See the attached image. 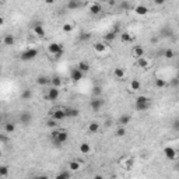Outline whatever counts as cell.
I'll list each match as a JSON object with an SVG mask.
<instances>
[{"label": "cell", "instance_id": "obj_1", "mask_svg": "<svg viewBox=\"0 0 179 179\" xmlns=\"http://www.w3.org/2000/svg\"><path fill=\"white\" fill-rule=\"evenodd\" d=\"M150 105H151V101H150V98L146 97V95H140V97H137L136 101H134V109H136L137 112H144V111H147L150 108Z\"/></svg>", "mask_w": 179, "mask_h": 179}, {"label": "cell", "instance_id": "obj_2", "mask_svg": "<svg viewBox=\"0 0 179 179\" xmlns=\"http://www.w3.org/2000/svg\"><path fill=\"white\" fill-rule=\"evenodd\" d=\"M67 140H69V133L66 130H59L58 136L52 139V143L55 144V147H62V144H64Z\"/></svg>", "mask_w": 179, "mask_h": 179}, {"label": "cell", "instance_id": "obj_3", "mask_svg": "<svg viewBox=\"0 0 179 179\" xmlns=\"http://www.w3.org/2000/svg\"><path fill=\"white\" fill-rule=\"evenodd\" d=\"M48 51H49V53H52L56 59L62 58V55H63V46H62L60 43H56V42L49 43Z\"/></svg>", "mask_w": 179, "mask_h": 179}, {"label": "cell", "instance_id": "obj_4", "mask_svg": "<svg viewBox=\"0 0 179 179\" xmlns=\"http://www.w3.org/2000/svg\"><path fill=\"white\" fill-rule=\"evenodd\" d=\"M38 56V49H35V48H31V49H27V51H24L21 53V60H24V62H30V60H32V59H35Z\"/></svg>", "mask_w": 179, "mask_h": 179}, {"label": "cell", "instance_id": "obj_5", "mask_svg": "<svg viewBox=\"0 0 179 179\" xmlns=\"http://www.w3.org/2000/svg\"><path fill=\"white\" fill-rule=\"evenodd\" d=\"M59 95H60L59 88L58 87H51L48 90V92L45 94V100H48V101H56L59 98Z\"/></svg>", "mask_w": 179, "mask_h": 179}, {"label": "cell", "instance_id": "obj_6", "mask_svg": "<svg viewBox=\"0 0 179 179\" xmlns=\"http://www.w3.org/2000/svg\"><path fill=\"white\" fill-rule=\"evenodd\" d=\"M83 76H84V73H83L79 67H74V69L70 70V79L73 80L74 83H79L83 79Z\"/></svg>", "mask_w": 179, "mask_h": 179}, {"label": "cell", "instance_id": "obj_7", "mask_svg": "<svg viewBox=\"0 0 179 179\" xmlns=\"http://www.w3.org/2000/svg\"><path fill=\"white\" fill-rule=\"evenodd\" d=\"M164 154H165V157H167V160H169V161H175L176 158H178L176 150L173 148V147H169V146L164 148Z\"/></svg>", "mask_w": 179, "mask_h": 179}, {"label": "cell", "instance_id": "obj_8", "mask_svg": "<svg viewBox=\"0 0 179 179\" xmlns=\"http://www.w3.org/2000/svg\"><path fill=\"white\" fill-rule=\"evenodd\" d=\"M52 118L53 119H56L58 122H60V120H63V119H66L67 116H66V111L64 109H62V108H58V109H53L52 111Z\"/></svg>", "mask_w": 179, "mask_h": 179}, {"label": "cell", "instance_id": "obj_9", "mask_svg": "<svg viewBox=\"0 0 179 179\" xmlns=\"http://www.w3.org/2000/svg\"><path fill=\"white\" fill-rule=\"evenodd\" d=\"M90 106L92 111H100L104 106V100L101 97H95L92 101H90Z\"/></svg>", "mask_w": 179, "mask_h": 179}, {"label": "cell", "instance_id": "obj_10", "mask_svg": "<svg viewBox=\"0 0 179 179\" xmlns=\"http://www.w3.org/2000/svg\"><path fill=\"white\" fill-rule=\"evenodd\" d=\"M20 122H21V124H24V126H28V124L32 122V115H31L28 111H24V112H21V115H20Z\"/></svg>", "mask_w": 179, "mask_h": 179}, {"label": "cell", "instance_id": "obj_11", "mask_svg": "<svg viewBox=\"0 0 179 179\" xmlns=\"http://www.w3.org/2000/svg\"><path fill=\"white\" fill-rule=\"evenodd\" d=\"M34 34H35L37 37H39V38H43V37H45V28H43L39 22H37V24L34 25Z\"/></svg>", "mask_w": 179, "mask_h": 179}, {"label": "cell", "instance_id": "obj_12", "mask_svg": "<svg viewBox=\"0 0 179 179\" xmlns=\"http://www.w3.org/2000/svg\"><path fill=\"white\" fill-rule=\"evenodd\" d=\"M133 56L134 58H143V56H144V53H146V51H144V48H143V46H140V45H136L133 48Z\"/></svg>", "mask_w": 179, "mask_h": 179}, {"label": "cell", "instance_id": "obj_13", "mask_svg": "<svg viewBox=\"0 0 179 179\" xmlns=\"http://www.w3.org/2000/svg\"><path fill=\"white\" fill-rule=\"evenodd\" d=\"M66 7H67V10H77L79 7H81V2L80 0H69Z\"/></svg>", "mask_w": 179, "mask_h": 179}, {"label": "cell", "instance_id": "obj_14", "mask_svg": "<svg viewBox=\"0 0 179 179\" xmlns=\"http://www.w3.org/2000/svg\"><path fill=\"white\" fill-rule=\"evenodd\" d=\"M134 13L137 15H147L148 14V7L143 6V4H139V6L134 7Z\"/></svg>", "mask_w": 179, "mask_h": 179}, {"label": "cell", "instance_id": "obj_15", "mask_svg": "<svg viewBox=\"0 0 179 179\" xmlns=\"http://www.w3.org/2000/svg\"><path fill=\"white\" fill-rule=\"evenodd\" d=\"M101 11H102V7H101L100 3H94L90 6V14L98 15V14H101Z\"/></svg>", "mask_w": 179, "mask_h": 179}, {"label": "cell", "instance_id": "obj_16", "mask_svg": "<svg viewBox=\"0 0 179 179\" xmlns=\"http://www.w3.org/2000/svg\"><path fill=\"white\" fill-rule=\"evenodd\" d=\"M66 116L67 118H77L80 115V111L77 108H66Z\"/></svg>", "mask_w": 179, "mask_h": 179}, {"label": "cell", "instance_id": "obj_17", "mask_svg": "<svg viewBox=\"0 0 179 179\" xmlns=\"http://www.w3.org/2000/svg\"><path fill=\"white\" fill-rule=\"evenodd\" d=\"M100 129H101V124L98 123V122H91V123L88 124V132H90L91 134L98 133V132H100Z\"/></svg>", "mask_w": 179, "mask_h": 179}, {"label": "cell", "instance_id": "obj_18", "mask_svg": "<svg viewBox=\"0 0 179 179\" xmlns=\"http://www.w3.org/2000/svg\"><path fill=\"white\" fill-rule=\"evenodd\" d=\"M79 150H80V153H81V154L87 155V154H90V153H91V146H90L88 143H81V144L79 146Z\"/></svg>", "mask_w": 179, "mask_h": 179}, {"label": "cell", "instance_id": "obj_19", "mask_svg": "<svg viewBox=\"0 0 179 179\" xmlns=\"http://www.w3.org/2000/svg\"><path fill=\"white\" fill-rule=\"evenodd\" d=\"M137 66L140 67V69H144V70H147L148 69V66H150V63H148V60H147L144 56L143 58H139L137 59Z\"/></svg>", "mask_w": 179, "mask_h": 179}, {"label": "cell", "instance_id": "obj_20", "mask_svg": "<svg viewBox=\"0 0 179 179\" xmlns=\"http://www.w3.org/2000/svg\"><path fill=\"white\" fill-rule=\"evenodd\" d=\"M130 120H132V118L129 115H122L118 120V124L119 126H126V124L130 123Z\"/></svg>", "mask_w": 179, "mask_h": 179}, {"label": "cell", "instance_id": "obj_21", "mask_svg": "<svg viewBox=\"0 0 179 179\" xmlns=\"http://www.w3.org/2000/svg\"><path fill=\"white\" fill-rule=\"evenodd\" d=\"M113 76H115L116 77V79H119V80H120V79H123V77H124V69H123V67H115V70H113Z\"/></svg>", "mask_w": 179, "mask_h": 179}, {"label": "cell", "instance_id": "obj_22", "mask_svg": "<svg viewBox=\"0 0 179 179\" xmlns=\"http://www.w3.org/2000/svg\"><path fill=\"white\" fill-rule=\"evenodd\" d=\"M49 83H51V79H49V77H46V76H39V77L37 79V84L42 85V87L48 85Z\"/></svg>", "mask_w": 179, "mask_h": 179}, {"label": "cell", "instance_id": "obj_23", "mask_svg": "<svg viewBox=\"0 0 179 179\" xmlns=\"http://www.w3.org/2000/svg\"><path fill=\"white\" fill-rule=\"evenodd\" d=\"M91 34L90 32H81V34H79V41L80 42H88V41L91 39Z\"/></svg>", "mask_w": 179, "mask_h": 179}, {"label": "cell", "instance_id": "obj_24", "mask_svg": "<svg viewBox=\"0 0 179 179\" xmlns=\"http://www.w3.org/2000/svg\"><path fill=\"white\" fill-rule=\"evenodd\" d=\"M14 130H15V124L13 123V122H9V123L4 124V132H6L7 134L14 133Z\"/></svg>", "mask_w": 179, "mask_h": 179}, {"label": "cell", "instance_id": "obj_25", "mask_svg": "<svg viewBox=\"0 0 179 179\" xmlns=\"http://www.w3.org/2000/svg\"><path fill=\"white\" fill-rule=\"evenodd\" d=\"M14 42H15V38L13 37V35H6V37L3 38V43L6 46H11V45H14Z\"/></svg>", "mask_w": 179, "mask_h": 179}, {"label": "cell", "instance_id": "obj_26", "mask_svg": "<svg viewBox=\"0 0 179 179\" xmlns=\"http://www.w3.org/2000/svg\"><path fill=\"white\" fill-rule=\"evenodd\" d=\"M77 67H79V69L81 70L83 73H87L88 70H90V63H88V62H79Z\"/></svg>", "mask_w": 179, "mask_h": 179}, {"label": "cell", "instance_id": "obj_27", "mask_svg": "<svg viewBox=\"0 0 179 179\" xmlns=\"http://www.w3.org/2000/svg\"><path fill=\"white\" fill-rule=\"evenodd\" d=\"M116 35H118V34H116L115 31H112V30H111L109 32H106L105 35H104V39H105V41H108V42H111V41H113V39H115V38H116Z\"/></svg>", "mask_w": 179, "mask_h": 179}, {"label": "cell", "instance_id": "obj_28", "mask_svg": "<svg viewBox=\"0 0 179 179\" xmlns=\"http://www.w3.org/2000/svg\"><path fill=\"white\" fill-rule=\"evenodd\" d=\"M94 49L98 52V53H104L105 49H106V45H105V43H102V42H95L94 43Z\"/></svg>", "mask_w": 179, "mask_h": 179}, {"label": "cell", "instance_id": "obj_29", "mask_svg": "<svg viewBox=\"0 0 179 179\" xmlns=\"http://www.w3.org/2000/svg\"><path fill=\"white\" fill-rule=\"evenodd\" d=\"M81 168V164H80L79 161H70L69 162V169L70 171H79Z\"/></svg>", "mask_w": 179, "mask_h": 179}, {"label": "cell", "instance_id": "obj_30", "mask_svg": "<svg viewBox=\"0 0 179 179\" xmlns=\"http://www.w3.org/2000/svg\"><path fill=\"white\" fill-rule=\"evenodd\" d=\"M31 97H32V91L31 90H22V92H21V100L22 101H28V100H31Z\"/></svg>", "mask_w": 179, "mask_h": 179}, {"label": "cell", "instance_id": "obj_31", "mask_svg": "<svg viewBox=\"0 0 179 179\" xmlns=\"http://www.w3.org/2000/svg\"><path fill=\"white\" fill-rule=\"evenodd\" d=\"M51 84L53 85V87L60 88L62 87V79H60V77H58V76L52 77V79H51Z\"/></svg>", "mask_w": 179, "mask_h": 179}, {"label": "cell", "instance_id": "obj_32", "mask_svg": "<svg viewBox=\"0 0 179 179\" xmlns=\"http://www.w3.org/2000/svg\"><path fill=\"white\" fill-rule=\"evenodd\" d=\"M120 39L122 42H132L133 38H132V35L129 32H120Z\"/></svg>", "mask_w": 179, "mask_h": 179}, {"label": "cell", "instance_id": "obj_33", "mask_svg": "<svg viewBox=\"0 0 179 179\" xmlns=\"http://www.w3.org/2000/svg\"><path fill=\"white\" fill-rule=\"evenodd\" d=\"M69 178H71V173L69 171H63L59 175H56V179H69Z\"/></svg>", "mask_w": 179, "mask_h": 179}, {"label": "cell", "instance_id": "obj_34", "mask_svg": "<svg viewBox=\"0 0 179 179\" xmlns=\"http://www.w3.org/2000/svg\"><path fill=\"white\" fill-rule=\"evenodd\" d=\"M155 87H157V88L167 87V81H165L164 79H155Z\"/></svg>", "mask_w": 179, "mask_h": 179}, {"label": "cell", "instance_id": "obj_35", "mask_svg": "<svg viewBox=\"0 0 179 179\" xmlns=\"http://www.w3.org/2000/svg\"><path fill=\"white\" fill-rule=\"evenodd\" d=\"M140 87H141V84H140L139 80H132V83H130V88L133 90V91H137V90H140Z\"/></svg>", "mask_w": 179, "mask_h": 179}, {"label": "cell", "instance_id": "obj_36", "mask_svg": "<svg viewBox=\"0 0 179 179\" xmlns=\"http://www.w3.org/2000/svg\"><path fill=\"white\" fill-rule=\"evenodd\" d=\"M161 35H162V37H165V38H171L173 35V32H172V30H171V28H164V30L161 31Z\"/></svg>", "mask_w": 179, "mask_h": 179}, {"label": "cell", "instance_id": "obj_37", "mask_svg": "<svg viewBox=\"0 0 179 179\" xmlns=\"http://www.w3.org/2000/svg\"><path fill=\"white\" fill-rule=\"evenodd\" d=\"M7 175H9V167L2 165V167H0V178H6Z\"/></svg>", "mask_w": 179, "mask_h": 179}, {"label": "cell", "instance_id": "obj_38", "mask_svg": "<svg viewBox=\"0 0 179 179\" xmlns=\"http://www.w3.org/2000/svg\"><path fill=\"white\" fill-rule=\"evenodd\" d=\"M164 58L173 59V58H175V52H173L172 49H165V51H164Z\"/></svg>", "mask_w": 179, "mask_h": 179}, {"label": "cell", "instance_id": "obj_39", "mask_svg": "<svg viewBox=\"0 0 179 179\" xmlns=\"http://www.w3.org/2000/svg\"><path fill=\"white\" fill-rule=\"evenodd\" d=\"M92 94H94L95 97H101V94H102V87H101V85H94Z\"/></svg>", "mask_w": 179, "mask_h": 179}, {"label": "cell", "instance_id": "obj_40", "mask_svg": "<svg viewBox=\"0 0 179 179\" xmlns=\"http://www.w3.org/2000/svg\"><path fill=\"white\" fill-rule=\"evenodd\" d=\"M115 134H116L118 137H123L124 134H126V129H124V126H119V128L116 129Z\"/></svg>", "mask_w": 179, "mask_h": 179}, {"label": "cell", "instance_id": "obj_41", "mask_svg": "<svg viewBox=\"0 0 179 179\" xmlns=\"http://www.w3.org/2000/svg\"><path fill=\"white\" fill-rule=\"evenodd\" d=\"M56 122H58L56 119L52 118V119H49V120L46 122V126H48V128H52V129H56V124H58Z\"/></svg>", "mask_w": 179, "mask_h": 179}, {"label": "cell", "instance_id": "obj_42", "mask_svg": "<svg viewBox=\"0 0 179 179\" xmlns=\"http://www.w3.org/2000/svg\"><path fill=\"white\" fill-rule=\"evenodd\" d=\"M62 30H63V32H71V31H73V25L71 24H69V22H67V24H64L63 27H62Z\"/></svg>", "mask_w": 179, "mask_h": 179}, {"label": "cell", "instance_id": "obj_43", "mask_svg": "<svg viewBox=\"0 0 179 179\" xmlns=\"http://www.w3.org/2000/svg\"><path fill=\"white\" fill-rule=\"evenodd\" d=\"M172 87H178L179 85V77H173L172 80H171V83H169Z\"/></svg>", "mask_w": 179, "mask_h": 179}, {"label": "cell", "instance_id": "obj_44", "mask_svg": "<svg viewBox=\"0 0 179 179\" xmlns=\"http://www.w3.org/2000/svg\"><path fill=\"white\" fill-rule=\"evenodd\" d=\"M112 31H115L116 34H120V24H119V22H115L112 27Z\"/></svg>", "mask_w": 179, "mask_h": 179}, {"label": "cell", "instance_id": "obj_45", "mask_svg": "<svg viewBox=\"0 0 179 179\" xmlns=\"http://www.w3.org/2000/svg\"><path fill=\"white\" fill-rule=\"evenodd\" d=\"M120 7L123 10H129V7H130V4H129V2H126V0H123V2H122L120 3Z\"/></svg>", "mask_w": 179, "mask_h": 179}, {"label": "cell", "instance_id": "obj_46", "mask_svg": "<svg viewBox=\"0 0 179 179\" xmlns=\"http://www.w3.org/2000/svg\"><path fill=\"white\" fill-rule=\"evenodd\" d=\"M172 128H173V130L179 132V119H175V120H173V123H172Z\"/></svg>", "mask_w": 179, "mask_h": 179}, {"label": "cell", "instance_id": "obj_47", "mask_svg": "<svg viewBox=\"0 0 179 179\" xmlns=\"http://www.w3.org/2000/svg\"><path fill=\"white\" fill-rule=\"evenodd\" d=\"M165 2H167V0H154V3L157 4V6H162Z\"/></svg>", "mask_w": 179, "mask_h": 179}, {"label": "cell", "instance_id": "obj_48", "mask_svg": "<svg viewBox=\"0 0 179 179\" xmlns=\"http://www.w3.org/2000/svg\"><path fill=\"white\" fill-rule=\"evenodd\" d=\"M150 41H151V43H158V41H160V38H158V37H153V38H151V39H150Z\"/></svg>", "mask_w": 179, "mask_h": 179}, {"label": "cell", "instance_id": "obj_49", "mask_svg": "<svg viewBox=\"0 0 179 179\" xmlns=\"http://www.w3.org/2000/svg\"><path fill=\"white\" fill-rule=\"evenodd\" d=\"M108 4H109V6H115L116 2H115V0H108Z\"/></svg>", "mask_w": 179, "mask_h": 179}, {"label": "cell", "instance_id": "obj_50", "mask_svg": "<svg viewBox=\"0 0 179 179\" xmlns=\"http://www.w3.org/2000/svg\"><path fill=\"white\" fill-rule=\"evenodd\" d=\"M45 3L46 4H53L55 3V0H45Z\"/></svg>", "mask_w": 179, "mask_h": 179}, {"label": "cell", "instance_id": "obj_51", "mask_svg": "<svg viewBox=\"0 0 179 179\" xmlns=\"http://www.w3.org/2000/svg\"><path fill=\"white\" fill-rule=\"evenodd\" d=\"M175 169H176V171H179V164H176V165H175Z\"/></svg>", "mask_w": 179, "mask_h": 179}, {"label": "cell", "instance_id": "obj_52", "mask_svg": "<svg viewBox=\"0 0 179 179\" xmlns=\"http://www.w3.org/2000/svg\"><path fill=\"white\" fill-rule=\"evenodd\" d=\"M101 3H105V2H108V0H100Z\"/></svg>", "mask_w": 179, "mask_h": 179}, {"label": "cell", "instance_id": "obj_53", "mask_svg": "<svg viewBox=\"0 0 179 179\" xmlns=\"http://www.w3.org/2000/svg\"><path fill=\"white\" fill-rule=\"evenodd\" d=\"M178 28H179V21H178Z\"/></svg>", "mask_w": 179, "mask_h": 179}, {"label": "cell", "instance_id": "obj_54", "mask_svg": "<svg viewBox=\"0 0 179 179\" xmlns=\"http://www.w3.org/2000/svg\"><path fill=\"white\" fill-rule=\"evenodd\" d=\"M178 66H179V62H178Z\"/></svg>", "mask_w": 179, "mask_h": 179}, {"label": "cell", "instance_id": "obj_55", "mask_svg": "<svg viewBox=\"0 0 179 179\" xmlns=\"http://www.w3.org/2000/svg\"><path fill=\"white\" fill-rule=\"evenodd\" d=\"M178 77H179V74H178Z\"/></svg>", "mask_w": 179, "mask_h": 179}, {"label": "cell", "instance_id": "obj_56", "mask_svg": "<svg viewBox=\"0 0 179 179\" xmlns=\"http://www.w3.org/2000/svg\"><path fill=\"white\" fill-rule=\"evenodd\" d=\"M178 56H179V55H178Z\"/></svg>", "mask_w": 179, "mask_h": 179}]
</instances>
